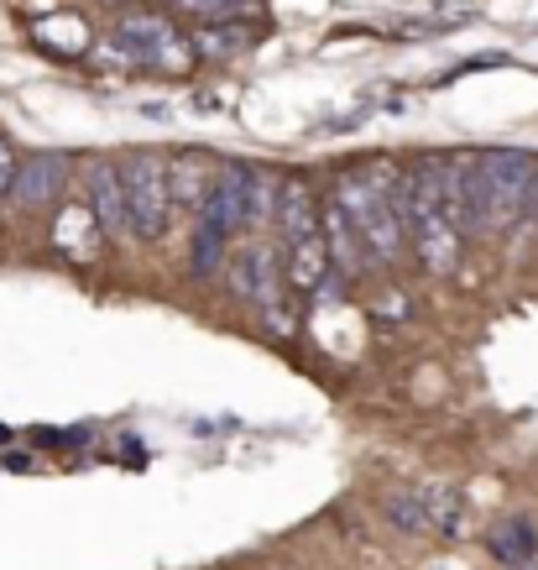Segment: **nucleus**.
Wrapping results in <instances>:
<instances>
[{"label": "nucleus", "mask_w": 538, "mask_h": 570, "mask_svg": "<svg viewBox=\"0 0 538 570\" xmlns=\"http://www.w3.org/2000/svg\"><path fill=\"white\" fill-rule=\"evenodd\" d=\"M226 242H230L226 225L209 220V215H199V225H193V242H189V273L193 277L220 273V262H226Z\"/></svg>", "instance_id": "ddd939ff"}, {"label": "nucleus", "mask_w": 538, "mask_h": 570, "mask_svg": "<svg viewBox=\"0 0 538 570\" xmlns=\"http://www.w3.org/2000/svg\"><path fill=\"white\" fill-rule=\"evenodd\" d=\"M226 283H230V294L241 298V304H251V309H267V304H272V298L288 288V283H282L278 246H267V242L236 246V252L226 257Z\"/></svg>", "instance_id": "20e7f679"}, {"label": "nucleus", "mask_w": 538, "mask_h": 570, "mask_svg": "<svg viewBox=\"0 0 538 570\" xmlns=\"http://www.w3.org/2000/svg\"><path fill=\"white\" fill-rule=\"evenodd\" d=\"M272 220H278V230H282V246L319 236V199H313V189L303 178H282L278 215H272Z\"/></svg>", "instance_id": "9d476101"}, {"label": "nucleus", "mask_w": 538, "mask_h": 570, "mask_svg": "<svg viewBox=\"0 0 538 570\" xmlns=\"http://www.w3.org/2000/svg\"><path fill=\"white\" fill-rule=\"evenodd\" d=\"M522 220H534V230H538V178H534V194H528V215Z\"/></svg>", "instance_id": "f3484780"}, {"label": "nucleus", "mask_w": 538, "mask_h": 570, "mask_svg": "<svg viewBox=\"0 0 538 570\" xmlns=\"http://www.w3.org/2000/svg\"><path fill=\"white\" fill-rule=\"evenodd\" d=\"M319 236H325V257H330V273L335 277H361L366 267H371L361 236H356V225L340 215V205H335V199H325V205H319Z\"/></svg>", "instance_id": "0eeeda50"}, {"label": "nucleus", "mask_w": 538, "mask_h": 570, "mask_svg": "<svg viewBox=\"0 0 538 570\" xmlns=\"http://www.w3.org/2000/svg\"><path fill=\"white\" fill-rule=\"evenodd\" d=\"M538 163L518 147H491V153L460 157V189H466V236L507 230L528 215Z\"/></svg>", "instance_id": "f257e3e1"}, {"label": "nucleus", "mask_w": 538, "mask_h": 570, "mask_svg": "<svg viewBox=\"0 0 538 570\" xmlns=\"http://www.w3.org/2000/svg\"><path fill=\"white\" fill-rule=\"evenodd\" d=\"M17 168H21L17 147H11V137H0V199L11 194V178H17Z\"/></svg>", "instance_id": "dca6fc26"}, {"label": "nucleus", "mask_w": 538, "mask_h": 570, "mask_svg": "<svg viewBox=\"0 0 538 570\" xmlns=\"http://www.w3.org/2000/svg\"><path fill=\"white\" fill-rule=\"evenodd\" d=\"M79 178H84V205H89V215L100 220L104 236H131V220H126L121 163H110V157H89Z\"/></svg>", "instance_id": "423d86ee"}, {"label": "nucleus", "mask_w": 538, "mask_h": 570, "mask_svg": "<svg viewBox=\"0 0 538 570\" xmlns=\"http://www.w3.org/2000/svg\"><path fill=\"white\" fill-rule=\"evenodd\" d=\"M37 37H42L52 52H89V27L79 17H48V21H37Z\"/></svg>", "instance_id": "2eb2a0df"}, {"label": "nucleus", "mask_w": 538, "mask_h": 570, "mask_svg": "<svg viewBox=\"0 0 538 570\" xmlns=\"http://www.w3.org/2000/svg\"><path fill=\"white\" fill-rule=\"evenodd\" d=\"M382 508H387V523H392L398 534H429V529H435V523H429V498H424V492H392Z\"/></svg>", "instance_id": "4468645a"}, {"label": "nucleus", "mask_w": 538, "mask_h": 570, "mask_svg": "<svg viewBox=\"0 0 538 570\" xmlns=\"http://www.w3.org/2000/svg\"><path fill=\"white\" fill-rule=\"evenodd\" d=\"M251 42H257V27H251V21H209V27H199V32L189 37L193 63H230V58H241Z\"/></svg>", "instance_id": "9b49d317"}, {"label": "nucleus", "mask_w": 538, "mask_h": 570, "mask_svg": "<svg viewBox=\"0 0 538 570\" xmlns=\"http://www.w3.org/2000/svg\"><path fill=\"white\" fill-rule=\"evenodd\" d=\"M487 550H491V560L497 566H534V554H538V529H534V519H502L497 529H491V539H487Z\"/></svg>", "instance_id": "f8f14e48"}, {"label": "nucleus", "mask_w": 538, "mask_h": 570, "mask_svg": "<svg viewBox=\"0 0 538 570\" xmlns=\"http://www.w3.org/2000/svg\"><path fill=\"white\" fill-rule=\"evenodd\" d=\"M518 570H522V566H518Z\"/></svg>", "instance_id": "a211bd4d"}, {"label": "nucleus", "mask_w": 538, "mask_h": 570, "mask_svg": "<svg viewBox=\"0 0 538 570\" xmlns=\"http://www.w3.org/2000/svg\"><path fill=\"white\" fill-rule=\"evenodd\" d=\"M110 37L126 48L131 69H157V73H189L193 69L189 37L178 32L168 17H157V11H131V17L116 21Z\"/></svg>", "instance_id": "7ed1b4c3"}, {"label": "nucleus", "mask_w": 538, "mask_h": 570, "mask_svg": "<svg viewBox=\"0 0 538 570\" xmlns=\"http://www.w3.org/2000/svg\"><path fill=\"white\" fill-rule=\"evenodd\" d=\"M226 163H215L209 153H178L168 163V189H173V209H205V199L215 194V178H220Z\"/></svg>", "instance_id": "6e6552de"}, {"label": "nucleus", "mask_w": 538, "mask_h": 570, "mask_svg": "<svg viewBox=\"0 0 538 570\" xmlns=\"http://www.w3.org/2000/svg\"><path fill=\"white\" fill-rule=\"evenodd\" d=\"M69 178H73V157L69 153H37V157H21L17 178H11V209L21 215H37V209H52L63 194H69Z\"/></svg>", "instance_id": "39448f33"}, {"label": "nucleus", "mask_w": 538, "mask_h": 570, "mask_svg": "<svg viewBox=\"0 0 538 570\" xmlns=\"http://www.w3.org/2000/svg\"><path fill=\"white\" fill-rule=\"evenodd\" d=\"M126 184V220L137 242H162L173 225V189H168V163L152 153H137L121 163Z\"/></svg>", "instance_id": "f03ea898"}, {"label": "nucleus", "mask_w": 538, "mask_h": 570, "mask_svg": "<svg viewBox=\"0 0 538 570\" xmlns=\"http://www.w3.org/2000/svg\"><path fill=\"white\" fill-rule=\"evenodd\" d=\"M110 242L100 230V220L89 215V205L79 199V205H63L58 209V220H52V246L63 252V257H73V262H94L100 257V246Z\"/></svg>", "instance_id": "1a4fd4ad"}]
</instances>
